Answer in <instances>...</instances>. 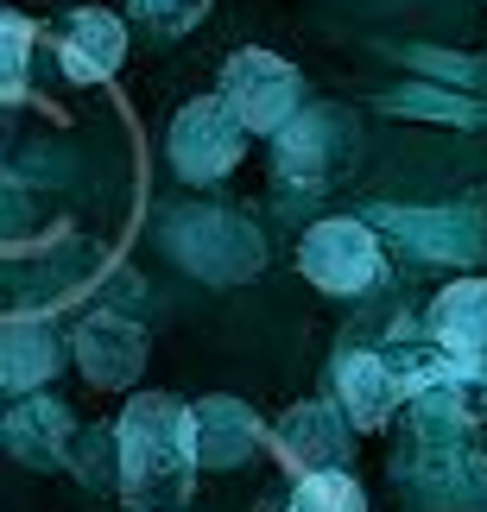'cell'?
I'll return each instance as SVG.
<instances>
[{
  "instance_id": "9c48e42d",
  "label": "cell",
  "mask_w": 487,
  "mask_h": 512,
  "mask_svg": "<svg viewBox=\"0 0 487 512\" xmlns=\"http://www.w3.org/2000/svg\"><path fill=\"white\" fill-rule=\"evenodd\" d=\"M431 336L456 361H487V279H456L437 291Z\"/></svg>"
},
{
  "instance_id": "6da1fadb",
  "label": "cell",
  "mask_w": 487,
  "mask_h": 512,
  "mask_svg": "<svg viewBox=\"0 0 487 512\" xmlns=\"http://www.w3.org/2000/svg\"><path fill=\"white\" fill-rule=\"evenodd\" d=\"M114 468H121V494L133 506L171 500L197 468V443H190V405L171 392H140L114 418Z\"/></svg>"
},
{
  "instance_id": "7a4b0ae2",
  "label": "cell",
  "mask_w": 487,
  "mask_h": 512,
  "mask_svg": "<svg viewBox=\"0 0 487 512\" xmlns=\"http://www.w3.org/2000/svg\"><path fill=\"white\" fill-rule=\"evenodd\" d=\"M216 95H222V108L235 114L247 133H285L291 121H298L304 83H298V70H291L279 51L247 45V51H235V57L222 64Z\"/></svg>"
},
{
  "instance_id": "30bf717a",
  "label": "cell",
  "mask_w": 487,
  "mask_h": 512,
  "mask_svg": "<svg viewBox=\"0 0 487 512\" xmlns=\"http://www.w3.org/2000/svg\"><path fill=\"white\" fill-rule=\"evenodd\" d=\"M279 443H285V456L298 462V475H329V468H348V430H342V411H329V405L285 411Z\"/></svg>"
},
{
  "instance_id": "5bb4252c",
  "label": "cell",
  "mask_w": 487,
  "mask_h": 512,
  "mask_svg": "<svg viewBox=\"0 0 487 512\" xmlns=\"http://www.w3.org/2000/svg\"><path fill=\"white\" fill-rule=\"evenodd\" d=\"M26 51H32V19L7 13V102H19V89H26Z\"/></svg>"
},
{
  "instance_id": "277c9868",
  "label": "cell",
  "mask_w": 487,
  "mask_h": 512,
  "mask_svg": "<svg viewBox=\"0 0 487 512\" xmlns=\"http://www.w3.org/2000/svg\"><path fill=\"white\" fill-rule=\"evenodd\" d=\"M241 146H247V127L222 108V95H197V102L178 108V121L165 133V152L178 165L184 184H216L241 165Z\"/></svg>"
},
{
  "instance_id": "8992f818",
  "label": "cell",
  "mask_w": 487,
  "mask_h": 512,
  "mask_svg": "<svg viewBox=\"0 0 487 512\" xmlns=\"http://www.w3.org/2000/svg\"><path fill=\"white\" fill-rule=\"evenodd\" d=\"M57 64L70 83H108L127 64V26L102 7H76L57 26Z\"/></svg>"
},
{
  "instance_id": "3957f363",
  "label": "cell",
  "mask_w": 487,
  "mask_h": 512,
  "mask_svg": "<svg viewBox=\"0 0 487 512\" xmlns=\"http://www.w3.org/2000/svg\"><path fill=\"white\" fill-rule=\"evenodd\" d=\"M298 272L329 298H361V291L380 285L386 272V253L374 241V228L355 222V215H329L298 241Z\"/></svg>"
},
{
  "instance_id": "52a82bcc",
  "label": "cell",
  "mask_w": 487,
  "mask_h": 512,
  "mask_svg": "<svg viewBox=\"0 0 487 512\" xmlns=\"http://www.w3.org/2000/svg\"><path fill=\"white\" fill-rule=\"evenodd\" d=\"M405 367L386 361V354H342L336 361V399H342V418L355 430H380L393 418V405L405 399Z\"/></svg>"
},
{
  "instance_id": "4fadbf2b",
  "label": "cell",
  "mask_w": 487,
  "mask_h": 512,
  "mask_svg": "<svg viewBox=\"0 0 487 512\" xmlns=\"http://www.w3.org/2000/svg\"><path fill=\"white\" fill-rule=\"evenodd\" d=\"M127 13L152 26L159 38H178V32H197L209 19V0H127Z\"/></svg>"
},
{
  "instance_id": "ba28073f",
  "label": "cell",
  "mask_w": 487,
  "mask_h": 512,
  "mask_svg": "<svg viewBox=\"0 0 487 512\" xmlns=\"http://www.w3.org/2000/svg\"><path fill=\"white\" fill-rule=\"evenodd\" d=\"M190 443H197V468H241L260 449V424L235 399H203L190 405Z\"/></svg>"
},
{
  "instance_id": "7c38bea8",
  "label": "cell",
  "mask_w": 487,
  "mask_h": 512,
  "mask_svg": "<svg viewBox=\"0 0 487 512\" xmlns=\"http://www.w3.org/2000/svg\"><path fill=\"white\" fill-rule=\"evenodd\" d=\"M291 512H367V494L348 468H329V475H298L291 487Z\"/></svg>"
},
{
  "instance_id": "8fae6325",
  "label": "cell",
  "mask_w": 487,
  "mask_h": 512,
  "mask_svg": "<svg viewBox=\"0 0 487 512\" xmlns=\"http://www.w3.org/2000/svg\"><path fill=\"white\" fill-rule=\"evenodd\" d=\"M51 367H57V336H51V323H45V317H13V323H7V386L26 392V386H38V380H51Z\"/></svg>"
},
{
  "instance_id": "5b68a950",
  "label": "cell",
  "mask_w": 487,
  "mask_h": 512,
  "mask_svg": "<svg viewBox=\"0 0 487 512\" xmlns=\"http://www.w3.org/2000/svg\"><path fill=\"white\" fill-rule=\"evenodd\" d=\"M76 367L89 373V386H108V392H121L140 380V367H146V329L121 317V310H95V317L76 323Z\"/></svg>"
}]
</instances>
